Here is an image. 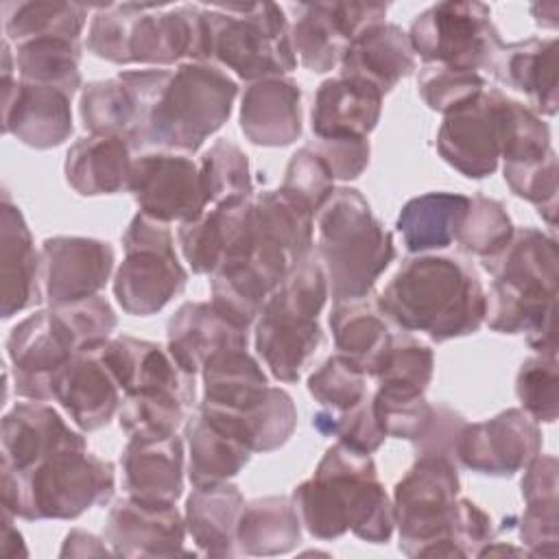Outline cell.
Instances as JSON below:
<instances>
[{
    "label": "cell",
    "mask_w": 559,
    "mask_h": 559,
    "mask_svg": "<svg viewBox=\"0 0 559 559\" xmlns=\"http://www.w3.org/2000/svg\"><path fill=\"white\" fill-rule=\"evenodd\" d=\"M282 188L306 203L312 214H317L334 190V177L312 146L306 144L288 159Z\"/></svg>",
    "instance_id": "56"
},
{
    "label": "cell",
    "mask_w": 559,
    "mask_h": 559,
    "mask_svg": "<svg viewBox=\"0 0 559 559\" xmlns=\"http://www.w3.org/2000/svg\"><path fill=\"white\" fill-rule=\"evenodd\" d=\"M395 325L382 312L378 295H367L349 301H334L330 312V330L338 354L349 358L365 376H376L380 369Z\"/></svg>",
    "instance_id": "33"
},
{
    "label": "cell",
    "mask_w": 559,
    "mask_h": 559,
    "mask_svg": "<svg viewBox=\"0 0 559 559\" xmlns=\"http://www.w3.org/2000/svg\"><path fill=\"white\" fill-rule=\"evenodd\" d=\"M493 522L491 518L472 500L459 498L456 524H454V539L459 546L461 557H472L493 542Z\"/></svg>",
    "instance_id": "60"
},
{
    "label": "cell",
    "mask_w": 559,
    "mask_h": 559,
    "mask_svg": "<svg viewBox=\"0 0 559 559\" xmlns=\"http://www.w3.org/2000/svg\"><path fill=\"white\" fill-rule=\"evenodd\" d=\"M382 111V96L356 81L345 76L325 79L312 105V131L317 138H367Z\"/></svg>",
    "instance_id": "35"
},
{
    "label": "cell",
    "mask_w": 559,
    "mask_h": 559,
    "mask_svg": "<svg viewBox=\"0 0 559 559\" xmlns=\"http://www.w3.org/2000/svg\"><path fill=\"white\" fill-rule=\"evenodd\" d=\"M199 411L240 439L251 452H271L282 448L297 428V408L293 397L280 389L269 386L266 393L242 411H218L199 406Z\"/></svg>",
    "instance_id": "36"
},
{
    "label": "cell",
    "mask_w": 559,
    "mask_h": 559,
    "mask_svg": "<svg viewBox=\"0 0 559 559\" xmlns=\"http://www.w3.org/2000/svg\"><path fill=\"white\" fill-rule=\"evenodd\" d=\"M284 277L253 255L234 260L212 273L210 304L234 325L249 330Z\"/></svg>",
    "instance_id": "38"
},
{
    "label": "cell",
    "mask_w": 559,
    "mask_h": 559,
    "mask_svg": "<svg viewBox=\"0 0 559 559\" xmlns=\"http://www.w3.org/2000/svg\"><path fill=\"white\" fill-rule=\"evenodd\" d=\"M408 39L426 63L469 72L489 70L502 48L491 9L483 2H437L413 20Z\"/></svg>",
    "instance_id": "13"
},
{
    "label": "cell",
    "mask_w": 559,
    "mask_h": 559,
    "mask_svg": "<svg viewBox=\"0 0 559 559\" xmlns=\"http://www.w3.org/2000/svg\"><path fill=\"white\" fill-rule=\"evenodd\" d=\"M465 417L456 411H452L450 406H435V413H432V419H430V426L426 430V435L413 445L417 456H424V454H432V456H445V459H454V452H456V441H459V435L465 426Z\"/></svg>",
    "instance_id": "58"
},
{
    "label": "cell",
    "mask_w": 559,
    "mask_h": 559,
    "mask_svg": "<svg viewBox=\"0 0 559 559\" xmlns=\"http://www.w3.org/2000/svg\"><path fill=\"white\" fill-rule=\"evenodd\" d=\"M500 90H483L448 111L437 131V151L445 164L469 179L489 177L500 162Z\"/></svg>",
    "instance_id": "19"
},
{
    "label": "cell",
    "mask_w": 559,
    "mask_h": 559,
    "mask_svg": "<svg viewBox=\"0 0 559 559\" xmlns=\"http://www.w3.org/2000/svg\"><path fill=\"white\" fill-rule=\"evenodd\" d=\"M293 504L301 526L317 539H336L352 531L358 539L384 544L395 528L393 504L378 478L371 454L334 443L314 474L299 483Z\"/></svg>",
    "instance_id": "3"
},
{
    "label": "cell",
    "mask_w": 559,
    "mask_h": 559,
    "mask_svg": "<svg viewBox=\"0 0 559 559\" xmlns=\"http://www.w3.org/2000/svg\"><path fill=\"white\" fill-rule=\"evenodd\" d=\"M207 201L212 205L229 199L253 197V179L247 153L231 140H216L199 159Z\"/></svg>",
    "instance_id": "46"
},
{
    "label": "cell",
    "mask_w": 559,
    "mask_h": 559,
    "mask_svg": "<svg viewBox=\"0 0 559 559\" xmlns=\"http://www.w3.org/2000/svg\"><path fill=\"white\" fill-rule=\"evenodd\" d=\"M186 408L188 406L170 393L142 391L124 395L118 411V421L129 439L170 437L177 435L183 419H188Z\"/></svg>",
    "instance_id": "48"
},
{
    "label": "cell",
    "mask_w": 559,
    "mask_h": 559,
    "mask_svg": "<svg viewBox=\"0 0 559 559\" xmlns=\"http://www.w3.org/2000/svg\"><path fill=\"white\" fill-rule=\"evenodd\" d=\"M203 400L199 406L242 411L255 404L269 384L266 373L247 349H229L212 356L203 369Z\"/></svg>",
    "instance_id": "42"
},
{
    "label": "cell",
    "mask_w": 559,
    "mask_h": 559,
    "mask_svg": "<svg viewBox=\"0 0 559 559\" xmlns=\"http://www.w3.org/2000/svg\"><path fill=\"white\" fill-rule=\"evenodd\" d=\"M301 542V520L290 496L249 500L238 518V552L251 557L286 555Z\"/></svg>",
    "instance_id": "39"
},
{
    "label": "cell",
    "mask_w": 559,
    "mask_h": 559,
    "mask_svg": "<svg viewBox=\"0 0 559 559\" xmlns=\"http://www.w3.org/2000/svg\"><path fill=\"white\" fill-rule=\"evenodd\" d=\"M365 373L343 354L328 356L310 376V395L330 411H345L367 395Z\"/></svg>",
    "instance_id": "52"
},
{
    "label": "cell",
    "mask_w": 559,
    "mask_h": 559,
    "mask_svg": "<svg viewBox=\"0 0 559 559\" xmlns=\"http://www.w3.org/2000/svg\"><path fill=\"white\" fill-rule=\"evenodd\" d=\"M459 472L445 456H417L393 487V518L400 550L408 557H461L454 524L459 511Z\"/></svg>",
    "instance_id": "11"
},
{
    "label": "cell",
    "mask_w": 559,
    "mask_h": 559,
    "mask_svg": "<svg viewBox=\"0 0 559 559\" xmlns=\"http://www.w3.org/2000/svg\"><path fill=\"white\" fill-rule=\"evenodd\" d=\"M559 507H526L520 518V539L528 555H557Z\"/></svg>",
    "instance_id": "59"
},
{
    "label": "cell",
    "mask_w": 559,
    "mask_h": 559,
    "mask_svg": "<svg viewBox=\"0 0 559 559\" xmlns=\"http://www.w3.org/2000/svg\"><path fill=\"white\" fill-rule=\"evenodd\" d=\"M469 197L459 192H426L404 203L397 216V231L411 253L445 249L456 234Z\"/></svg>",
    "instance_id": "41"
},
{
    "label": "cell",
    "mask_w": 559,
    "mask_h": 559,
    "mask_svg": "<svg viewBox=\"0 0 559 559\" xmlns=\"http://www.w3.org/2000/svg\"><path fill=\"white\" fill-rule=\"evenodd\" d=\"M312 426L321 435H332L338 439V443L362 454L376 452L386 439L384 430L376 419L369 393L358 404L345 411H330V408L319 411L312 417Z\"/></svg>",
    "instance_id": "50"
},
{
    "label": "cell",
    "mask_w": 559,
    "mask_h": 559,
    "mask_svg": "<svg viewBox=\"0 0 559 559\" xmlns=\"http://www.w3.org/2000/svg\"><path fill=\"white\" fill-rule=\"evenodd\" d=\"M111 304L94 295L66 306H48L22 319L7 336L13 389L20 397L52 400V376L74 354L98 347L116 330Z\"/></svg>",
    "instance_id": "4"
},
{
    "label": "cell",
    "mask_w": 559,
    "mask_h": 559,
    "mask_svg": "<svg viewBox=\"0 0 559 559\" xmlns=\"http://www.w3.org/2000/svg\"><path fill=\"white\" fill-rule=\"evenodd\" d=\"M515 393L535 421L552 424L557 419L559 408V371L557 356H531L522 362L515 376Z\"/></svg>",
    "instance_id": "51"
},
{
    "label": "cell",
    "mask_w": 559,
    "mask_h": 559,
    "mask_svg": "<svg viewBox=\"0 0 559 559\" xmlns=\"http://www.w3.org/2000/svg\"><path fill=\"white\" fill-rule=\"evenodd\" d=\"M87 50L105 61L127 66H173L181 59L205 61L203 13L199 4L162 7L109 2L96 7Z\"/></svg>",
    "instance_id": "5"
},
{
    "label": "cell",
    "mask_w": 559,
    "mask_h": 559,
    "mask_svg": "<svg viewBox=\"0 0 559 559\" xmlns=\"http://www.w3.org/2000/svg\"><path fill=\"white\" fill-rule=\"evenodd\" d=\"M312 210L297 197L262 190L253 197V251L251 255L286 275L312 249Z\"/></svg>",
    "instance_id": "23"
},
{
    "label": "cell",
    "mask_w": 559,
    "mask_h": 559,
    "mask_svg": "<svg viewBox=\"0 0 559 559\" xmlns=\"http://www.w3.org/2000/svg\"><path fill=\"white\" fill-rule=\"evenodd\" d=\"M417 87L424 103L439 114H448L485 90V79L478 72L456 70L439 63H426L419 70Z\"/></svg>",
    "instance_id": "55"
},
{
    "label": "cell",
    "mask_w": 559,
    "mask_h": 559,
    "mask_svg": "<svg viewBox=\"0 0 559 559\" xmlns=\"http://www.w3.org/2000/svg\"><path fill=\"white\" fill-rule=\"evenodd\" d=\"M13 513L4 511V539H2V555L4 557H17V555H28L22 542L20 531L13 526Z\"/></svg>",
    "instance_id": "63"
},
{
    "label": "cell",
    "mask_w": 559,
    "mask_h": 559,
    "mask_svg": "<svg viewBox=\"0 0 559 559\" xmlns=\"http://www.w3.org/2000/svg\"><path fill=\"white\" fill-rule=\"evenodd\" d=\"M170 72L164 68L122 70L114 79L87 83L79 100L83 127L90 133L122 135L133 142Z\"/></svg>",
    "instance_id": "17"
},
{
    "label": "cell",
    "mask_w": 559,
    "mask_h": 559,
    "mask_svg": "<svg viewBox=\"0 0 559 559\" xmlns=\"http://www.w3.org/2000/svg\"><path fill=\"white\" fill-rule=\"evenodd\" d=\"M59 555L61 557H94V555H114V552L105 544V537L98 539L92 533L74 528L66 535V542H63Z\"/></svg>",
    "instance_id": "62"
},
{
    "label": "cell",
    "mask_w": 559,
    "mask_h": 559,
    "mask_svg": "<svg viewBox=\"0 0 559 559\" xmlns=\"http://www.w3.org/2000/svg\"><path fill=\"white\" fill-rule=\"evenodd\" d=\"M371 404L384 435L406 439L413 445L426 435L435 413V406L424 395H402L384 389H376Z\"/></svg>",
    "instance_id": "54"
},
{
    "label": "cell",
    "mask_w": 559,
    "mask_h": 559,
    "mask_svg": "<svg viewBox=\"0 0 559 559\" xmlns=\"http://www.w3.org/2000/svg\"><path fill=\"white\" fill-rule=\"evenodd\" d=\"M166 338L179 367L197 376L212 356L247 349L249 330L234 325L210 301H186L168 319Z\"/></svg>",
    "instance_id": "28"
},
{
    "label": "cell",
    "mask_w": 559,
    "mask_h": 559,
    "mask_svg": "<svg viewBox=\"0 0 559 559\" xmlns=\"http://www.w3.org/2000/svg\"><path fill=\"white\" fill-rule=\"evenodd\" d=\"M295 57L310 72L323 74L341 63L347 46L369 26L384 22L382 2H301L290 7Z\"/></svg>",
    "instance_id": "15"
},
{
    "label": "cell",
    "mask_w": 559,
    "mask_h": 559,
    "mask_svg": "<svg viewBox=\"0 0 559 559\" xmlns=\"http://www.w3.org/2000/svg\"><path fill=\"white\" fill-rule=\"evenodd\" d=\"M127 496L142 502H177L183 493V441L170 437L129 439L120 456Z\"/></svg>",
    "instance_id": "30"
},
{
    "label": "cell",
    "mask_w": 559,
    "mask_h": 559,
    "mask_svg": "<svg viewBox=\"0 0 559 559\" xmlns=\"http://www.w3.org/2000/svg\"><path fill=\"white\" fill-rule=\"evenodd\" d=\"M542 452V430L522 408H507L485 421L465 424L454 459L478 474L507 478Z\"/></svg>",
    "instance_id": "18"
},
{
    "label": "cell",
    "mask_w": 559,
    "mask_h": 559,
    "mask_svg": "<svg viewBox=\"0 0 559 559\" xmlns=\"http://www.w3.org/2000/svg\"><path fill=\"white\" fill-rule=\"evenodd\" d=\"M522 478V498L526 507H559L557 500V459L537 454Z\"/></svg>",
    "instance_id": "61"
},
{
    "label": "cell",
    "mask_w": 559,
    "mask_h": 559,
    "mask_svg": "<svg viewBox=\"0 0 559 559\" xmlns=\"http://www.w3.org/2000/svg\"><path fill=\"white\" fill-rule=\"evenodd\" d=\"M124 260L114 275L118 306L133 317L159 312L188 282V273L175 253L168 223L138 212L122 234Z\"/></svg>",
    "instance_id": "12"
},
{
    "label": "cell",
    "mask_w": 559,
    "mask_h": 559,
    "mask_svg": "<svg viewBox=\"0 0 559 559\" xmlns=\"http://www.w3.org/2000/svg\"><path fill=\"white\" fill-rule=\"evenodd\" d=\"M238 83L210 61H183L151 107L133 151L197 153L229 118Z\"/></svg>",
    "instance_id": "7"
},
{
    "label": "cell",
    "mask_w": 559,
    "mask_h": 559,
    "mask_svg": "<svg viewBox=\"0 0 559 559\" xmlns=\"http://www.w3.org/2000/svg\"><path fill=\"white\" fill-rule=\"evenodd\" d=\"M186 531L175 502H142L127 496L109 509L103 537L118 557H177L188 555Z\"/></svg>",
    "instance_id": "22"
},
{
    "label": "cell",
    "mask_w": 559,
    "mask_h": 559,
    "mask_svg": "<svg viewBox=\"0 0 559 559\" xmlns=\"http://www.w3.org/2000/svg\"><path fill=\"white\" fill-rule=\"evenodd\" d=\"M317 216V245L328 293L334 301L373 293L376 280L395 258L391 234L356 188H334Z\"/></svg>",
    "instance_id": "6"
},
{
    "label": "cell",
    "mask_w": 559,
    "mask_h": 559,
    "mask_svg": "<svg viewBox=\"0 0 559 559\" xmlns=\"http://www.w3.org/2000/svg\"><path fill=\"white\" fill-rule=\"evenodd\" d=\"M435 371L432 349L411 336L408 332H395L391 347L376 371L378 389L402 393V395H424Z\"/></svg>",
    "instance_id": "45"
},
{
    "label": "cell",
    "mask_w": 559,
    "mask_h": 559,
    "mask_svg": "<svg viewBox=\"0 0 559 559\" xmlns=\"http://www.w3.org/2000/svg\"><path fill=\"white\" fill-rule=\"evenodd\" d=\"M312 151L325 162L334 179L349 181L362 175V170L369 166V142L367 138H317L314 142H308Z\"/></svg>",
    "instance_id": "57"
},
{
    "label": "cell",
    "mask_w": 559,
    "mask_h": 559,
    "mask_svg": "<svg viewBox=\"0 0 559 559\" xmlns=\"http://www.w3.org/2000/svg\"><path fill=\"white\" fill-rule=\"evenodd\" d=\"M183 437L188 443V478L194 487L229 480L251 459V450L240 439L210 421L201 411L186 419Z\"/></svg>",
    "instance_id": "40"
},
{
    "label": "cell",
    "mask_w": 559,
    "mask_h": 559,
    "mask_svg": "<svg viewBox=\"0 0 559 559\" xmlns=\"http://www.w3.org/2000/svg\"><path fill=\"white\" fill-rule=\"evenodd\" d=\"M2 507L22 520H74L114 496L116 472L87 448H66L24 469L0 465Z\"/></svg>",
    "instance_id": "8"
},
{
    "label": "cell",
    "mask_w": 559,
    "mask_h": 559,
    "mask_svg": "<svg viewBox=\"0 0 559 559\" xmlns=\"http://www.w3.org/2000/svg\"><path fill=\"white\" fill-rule=\"evenodd\" d=\"M513 234V223L504 205L496 199L476 194L469 199L467 210L461 216L454 240L456 245L478 258L498 253Z\"/></svg>",
    "instance_id": "49"
},
{
    "label": "cell",
    "mask_w": 559,
    "mask_h": 559,
    "mask_svg": "<svg viewBox=\"0 0 559 559\" xmlns=\"http://www.w3.org/2000/svg\"><path fill=\"white\" fill-rule=\"evenodd\" d=\"M127 190L142 214L162 223L194 221L210 205L199 164L186 153H140L131 164Z\"/></svg>",
    "instance_id": "14"
},
{
    "label": "cell",
    "mask_w": 559,
    "mask_h": 559,
    "mask_svg": "<svg viewBox=\"0 0 559 559\" xmlns=\"http://www.w3.org/2000/svg\"><path fill=\"white\" fill-rule=\"evenodd\" d=\"M489 70L502 85L526 94L535 114H557V37L502 44Z\"/></svg>",
    "instance_id": "32"
},
{
    "label": "cell",
    "mask_w": 559,
    "mask_h": 559,
    "mask_svg": "<svg viewBox=\"0 0 559 559\" xmlns=\"http://www.w3.org/2000/svg\"><path fill=\"white\" fill-rule=\"evenodd\" d=\"M52 400L83 430L107 426L122 404V389L98 347L74 354L52 376Z\"/></svg>",
    "instance_id": "24"
},
{
    "label": "cell",
    "mask_w": 559,
    "mask_h": 559,
    "mask_svg": "<svg viewBox=\"0 0 559 559\" xmlns=\"http://www.w3.org/2000/svg\"><path fill=\"white\" fill-rule=\"evenodd\" d=\"M328 299V277L317 255L299 260L269 295L255 319V352L280 382H297L323 343L319 312Z\"/></svg>",
    "instance_id": "9"
},
{
    "label": "cell",
    "mask_w": 559,
    "mask_h": 559,
    "mask_svg": "<svg viewBox=\"0 0 559 559\" xmlns=\"http://www.w3.org/2000/svg\"><path fill=\"white\" fill-rule=\"evenodd\" d=\"M0 210L2 319H11L41 299V258L35 251L22 210L11 201L7 190Z\"/></svg>",
    "instance_id": "31"
},
{
    "label": "cell",
    "mask_w": 559,
    "mask_h": 559,
    "mask_svg": "<svg viewBox=\"0 0 559 559\" xmlns=\"http://www.w3.org/2000/svg\"><path fill=\"white\" fill-rule=\"evenodd\" d=\"M245 507L240 489L227 480L194 487L186 500V528L197 548L207 557H231L238 518Z\"/></svg>",
    "instance_id": "37"
},
{
    "label": "cell",
    "mask_w": 559,
    "mask_h": 559,
    "mask_svg": "<svg viewBox=\"0 0 559 559\" xmlns=\"http://www.w3.org/2000/svg\"><path fill=\"white\" fill-rule=\"evenodd\" d=\"M415 70L417 61L408 33L386 20L362 31L341 59V76L362 83L380 96Z\"/></svg>",
    "instance_id": "26"
},
{
    "label": "cell",
    "mask_w": 559,
    "mask_h": 559,
    "mask_svg": "<svg viewBox=\"0 0 559 559\" xmlns=\"http://www.w3.org/2000/svg\"><path fill=\"white\" fill-rule=\"evenodd\" d=\"M550 151V127L524 103L502 96L500 159L504 164H522L539 159Z\"/></svg>",
    "instance_id": "47"
},
{
    "label": "cell",
    "mask_w": 559,
    "mask_h": 559,
    "mask_svg": "<svg viewBox=\"0 0 559 559\" xmlns=\"http://www.w3.org/2000/svg\"><path fill=\"white\" fill-rule=\"evenodd\" d=\"M389 321L435 343L474 334L485 323L487 293L476 271L454 255L419 253L402 262L378 295Z\"/></svg>",
    "instance_id": "1"
},
{
    "label": "cell",
    "mask_w": 559,
    "mask_h": 559,
    "mask_svg": "<svg viewBox=\"0 0 559 559\" xmlns=\"http://www.w3.org/2000/svg\"><path fill=\"white\" fill-rule=\"evenodd\" d=\"M483 266L493 277L487 295V325L502 334H526L537 354L557 356V240L535 227L513 229L498 253L483 258Z\"/></svg>",
    "instance_id": "2"
},
{
    "label": "cell",
    "mask_w": 559,
    "mask_h": 559,
    "mask_svg": "<svg viewBox=\"0 0 559 559\" xmlns=\"http://www.w3.org/2000/svg\"><path fill=\"white\" fill-rule=\"evenodd\" d=\"M177 240L190 269L201 275L249 258L253 251V197L216 203L199 218L179 223Z\"/></svg>",
    "instance_id": "21"
},
{
    "label": "cell",
    "mask_w": 559,
    "mask_h": 559,
    "mask_svg": "<svg viewBox=\"0 0 559 559\" xmlns=\"http://www.w3.org/2000/svg\"><path fill=\"white\" fill-rule=\"evenodd\" d=\"M15 57L2 41V131L31 148H55L72 133V96L13 76Z\"/></svg>",
    "instance_id": "16"
},
{
    "label": "cell",
    "mask_w": 559,
    "mask_h": 559,
    "mask_svg": "<svg viewBox=\"0 0 559 559\" xmlns=\"http://www.w3.org/2000/svg\"><path fill=\"white\" fill-rule=\"evenodd\" d=\"M20 81L50 85L74 96L81 87V39L37 37L15 46Z\"/></svg>",
    "instance_id": "43"
},
{
    "label": "cell",
    "mask_w": 559,
    "mask_h": 559,
    "mask_svg": "<svg viewBox=\"0 0 559 559\" xmlns=\"http://www.w3.org/2000/svg\"><path fill=\"white\" fill-rule=\"evenodd\" d=\"M41 293L48 306L90 299L105 288L116 253L105 240L52 236L41 242Z\"/></svg>",
    "instance_id": "20"
},
{
    "label": "cell",
    "mask_w": 559,
    "mask_h": 559,
    "mask_svg": "<svg viewBox=\"0 0 559 559\" xmlns=\"http://www.w3.org/2000/svg\"><path fill=\"white\" fill-rule=\"evenodd\" d=\"M98 352L114 371L124 395L157 391L170 393L186 406H192L197 395L194 376L179 367L168 347L122 334L100 343Z\"/></svg>",
    "instance_id": "25"
},
{
    "label": "cell",
    "mask_w": 559,
    "mask_h": 559,
    "mask_svg": "<svg viewBox=\"0 0 559 559\" xmlns=\"http://www.w3.org/2000/svg\"><path fill=\"white\" fill-rule=\"evenodd\" d=\"M66 448H87L85 437L46 402L15 404L2 417V463L13 469L31 467Z\"/></svg>",
    "instance_id": "29"
},
{
    "label": "cell",
    "mask_w": 559,
    "mask_h": 559,
    "mask_svg": "<svg viewBox=\"0 0 559 559\" xmlns=\"http://www.w3.org/2000/svg\"><path fill=\"white\" fill-rule=\"evenodd\" d=\"M201 13L205 61L221 63L249 83L295 70L290 24L280 4H210Z\"/></svg>",
    "instance_id": "10"
},
{
    "label": "cell",
    "mask_w": 559,
    "mask_h": 559,
    "mask_svg": "<svg viewBox=\"0 0 559 559\" xmlns=\"http://www.w3.org/2000/svg\"><path fill=\"white\" fill-rule=\"evenodd\" d=\"M504 181L520 199L533 203L539 216L555 227L557 221V155L550 151L548 155L522 162V164H504L502 168Z\"/></svg>",
    "instance_id": "53"
},
{
    "label": "cell",
    "mask_w": 559,
    "mask_h": 559,
    "mask_svg": "<svg viewBox=\"0 0 559 559\" xmlns=\"http://www.w3.org/2000/svg\"><path fill=\"white\" fill-rule=\"evenodd\" d=\"M133 146L122 135L87 133L66 153L63 173L70 188L83 197L116 194L127 190Z\"/></svg>",
    "instance_id": "34"
},
{
    "label": "cell",
    "mask_w": 559,
    "mask_h": 559,
    "mask_svg": "<svg viewBox=\"0 0 559 559\" xmlns=\"http://www.w3.org/2000/svg\"><path fill=\"white\" fill-rule=\"evenodd\" d=\"M4 39L9 44H24L37 37H68L81 39L87 7L79 2H4L2 4Z\"/></svg>",
    "instance_id": "44"
},
{
    "label": "cell",
    "mask_w": 559,
    "mask_h": 559,
    "mask_svg": "<svg viewBox=\"0 0 559 559\" xmlns=\"http://www.w3.org/2000/svg\"><path fill=\"white\" fill-rule=\"evenodd\" d=\"M240 129L255 146H288L301 135V87L290 76L251 81L240 98Z\"/></svg>",
    "instance_id": "27"
}]
</instances>
